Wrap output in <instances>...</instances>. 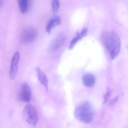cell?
Here are the masks:
<instances>
[{
  "label": "cell",
  "instance_id": "cell-1",
  "mask_svg": "<svg viewBox=\"0 0 128 128\" xmlns=\"http://www.w3.org/2000/svg\"><path fill=\"white\" fill-rule=\"evenodd\" d=\"M102 40L112 59L116 58L121 49V42L118 35L113 31H106L102 35Z\"/></svg>",
  "mask_w": 128,
  "mask_h": 128
},
{
  "label": "cell",
  "instance_id": "cell-2",
  "mask_svg": "<svg viewBox=\"0 0 128 128\" xmlns=\"http://www.w3.org/2000/svg\"><path fill=\"white\" fill-rule=\"evenodd\" d=\"M74 115L78 121L85 124H88L93 120L94 113L90 103L88 101H84L76 106Z\"/></svg>",
  "mask_w": 128,
  "mask_h": 128
},
{
  "label": "cell",
  "instance_id": "cell-3",
  "mask_svg": "<svg viewBox=\"0 0 128 128\" xmlns=\"http://www.w3.org/2000/svg\"><path fill=\"white\" fill-rule=\"evenodd\" d=\"M23 118L26 122L34 128L36 126L38 120V114L32 104H28L25 107L22 112Z\"/></svg>",
  "mask_w": 128,
  "mask_h": 128
},
{
  "label": "cell",
  "instance_id": "cell-4",
  "mask_svg": "<svg viewBox=\"0 0 128 128\" xmlns=\"http://www.w3.org/2000/svg\"><path fill=\"white\" fill-rule=\"evenodd\" d=\"M38 30L35 28H27L23 30L21 34L22 42L24 44H28L34 41L37 37Z\"/></svg>",
  "mask_w": 128,
  "mask_h": 128
},
{
  "label": "cell",
  "instance_id": "cell-5",
  "mask_svg": "<svg viewBox=\"0 0 128 128\" xmlns=\"http://www.w3.org/2000/svg\"><path fill=\"white\" fill-rule=\"evenodd\" d=\"M20 56L19 52H16L14 55L11 60L10 70V79L13 80L15 79L18 72V64Z\"/></svg>",
  "mask_w": 128,
  "mask_h": 128
},
{
  "label": "cell",
  "instance_id": "cell-6",
  "mask_svg": "<svg viewBox=\"0 0 128 128\" xmlns=\"http://www.w3.org/2000/svg\"><path fill=\"white\" fill-rule=\"evenodd\" d=\"M31 97V89L30 87L27 83H24L21 87L20 98L24 102L30 101Z\"/></svg>",
  "mask_w": 128,
  "mask_h": 128
},
{
  "label": "cell",
  "instance_id": "cell-7",
  "mask_svg": "<svg viewBox=\"0 0 128 128\" xmlns=\"http://www.w3.org/2000/svg\"><path fill=\"white\" fill-rule=\"evenodd\" d=\"M66 36L63 33L58 34L53 40L51 45L50 49L52 50H55L60 47L66 40Z\"/></svg>",
  "mask_w": 128,
  "mask_h": 128
},
{
  "label": "cell",
  "instance_id": "cell-8",
  "mask_svg": "<svg viewBox=\"0 0 128 128\" xmlns=\"http://www.w3.org/2000/svg\"><path fill=\"white\" fill-rule=\"evenodd\" d=\"M62 23V19L59 16H56L50 19L47 22L46 27V31L50 33L53 27L60 25Z\"/></svg>",
  "mask_w": 128,
  "mask_h": 128
},
{
  "label": "cell",
  "instance_id": "cell-9",
  "mask_svg": "<svg viewBox=\"0 0 128 128\" xmlns=\"http://www.w3.org/2000/svg\"><path fill=\"white\" fill-rule=\"evenodd\" d=\"M37 73L39 81L43 86H44L46 91L48 89V79L46 74L40 68L36 67L35 68Z\"/></svg>",
  "mask_w": 128,
  "mask_h": 128
},
{
  "label": "cell",
  "instance_id": "cell-10",
  "mask_svg": "<svg viewBox=\"0 0 128 128\" xmlns=\"http://www.w3.org/2000/svg\"><path fill=\"white\" fill-rule=\"evenodd\" d=\"M88 32V29L86 27H84L82 29L80 32H78L77 33L76 36H74V37L72 39L70 43L68 49H71L74 47V45L80 40H81L84 37L86 36Z\"/></svg>",
  "mask_w": 128,
  "mask_h": 128
},
{
  "label": "cell",
  "instance_id": "cell-11",
  "mask_svg": "<svg viewBox=\"0 0 128 128\" xmlns=\"http://www.w3.org/2000/svg\"><path fill=\"white\" fill-rule=\"evenodd\" d=\"M96 82L94 76L90 73H86L82 77V82L86 87L90 88L94 85Z\"/></svg>",
  "mask_w": 128,
  "mask_h": 128
},
{
  "label": "cell",
  "instance_id": "cell-12",
  "mask_svg": "<svg viewBox=\"0 0 128 128\" xmlns=\"http://www.w3.org/2000/svg\"><path fill=\"white\" fill-rule=\"evenodd\" d=\"M20 11L23 13H26L29 8V2L28 0H20L18 1Z\"/></svg>",
  "mask_w": 128,
  "mask_h": 128
},
{
  "label": "cell",
  "instance_id": "cell-13",
  "mask_svg": "<svg viewBox=\"0 0 128 128\" xmlns=\"http://www.w3.org/2000/svg\"><path fill=\"white\" fill-rule=\"evenodd\" d=\"M52 10L54 14L58 12L60 7V2L58 0H53L52 1Z\"/></svg>",
  "mask_w": 128,
  "mask_h": 128
},
{
  "label": "cell",
  "instance_id": "cell-14",
  "mask_svg": "<svg viewBox=\"0 0 128 128\" xmlns=\"http://www.w3.org/2000/svg\"><path fill=\"white\" fill-rule=\"evenodd\" d=\"M110 93H111V91L110 88L107 89L106 93L104 94V103L105 104L108 102V100H109V98L110 95Z\"/></svg>",
  "mask_w": 128,
  "mask_h": 128
},
{
  "label": "cell",
  "instance_id": "cell-15",
  "mask_svg": "<svg viewBox=\"0 0 128 128\" xmlns=\"http://www.w3.org/2000/svg\"><path fill=\"white\" fill-rule=\"evenodd\" d=\"M118 98L117 97L115 98L114 99H113V100L111 101L110 104H113L115 103L116 102V101H118Z\"/></svg>",
  "mask_w": 128,
  "mask_h": 128
},
{
  "label": "cell",
  "instance_id": "cell-16",
  "mask_svg": "<svg viewBox=\"0 0 128 128\" xmlns=\"http://www.w3.org/2000/svg\"><path fill=\"white\" fill-rule=\"evenodd\" d=\"M3 2H4L3 1H0V8L2 7V5L3 4Z\"/></svg>",
  "mask_w": 128,
  "mask_h": 128
}]
</instances>
